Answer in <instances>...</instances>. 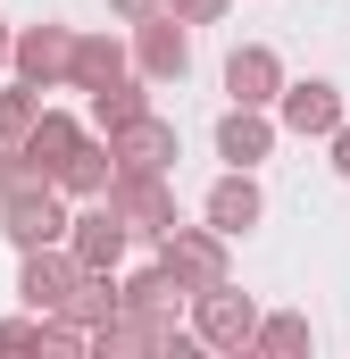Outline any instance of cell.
Returning a JSON list of instances; mask_svg holds the SVG:
<instances>
[{"instance_id": "obj_6", "label": "cell", "mask_w": 350, "mask_h": 359, "mask_svg": "<svg viewBox=\"0 0 350 359\" xmlns=\"http://www.w3.org/2000/svg\"><path fill=\"white\" fill-rule=\"evenodd\" d=\"M134 59H142V76H159V84H183V67H192V34H183V17H175V8H150V17H134Z\"/></svg>"}, {"instance_id": "obj_16", "label": "cell", "mask_w": 350, "mask_h": 359, "mask_svg": "<svg viewBox=\"0 0 350 359\" xmlns=\"http://www.w3.org/2000/svg\"><path fill=\"white\" fill-rule=\"evenodd\" d=\"M108 176H117V159H108V142H76V151H67V159H59V192H67V201H100V192H108Z\"/></svg>"}, {"instance_id": "obj_1", "label": "cell", "mask_w": 350, "mask_h": 359, "mask_svg": "<svg viewBox=\"0 0 350 359\" xmlns=\"http://www.w3.org/2000/svg\"><path fill=\"white\" fill-rule=\"evenodd\" d=\"M100 201L125 217V234H134V243H159V234L175 226V184H167V176H150V168H117Z\"/></svg>"}, {"instance_id": "obj_8", "label": "cell", "mask_w": 350, "mask_h": 359, "mask_svg": "<svg viewBox=\"0 0 350 359\" xmlns=\"http://www.w3.org/2000/svg\"><path fill=\"white\" fill-rule=\"evenodd\" d=\"M125 243H134V234H125V217H117L108 201H92L84 217H67V259H76V268H100V276H117Z\"/></svg>"}, {"instance_id": "obj_15", "label": "cell", "mask_w": 350, "mask_h": 359, "mask_svg": "<svg viewBox=\"0 0 350 359\" xmlns=\"http://www.w3.org/2000/svg\"><path fill=\"white\" fill-rule=\"evenodd\" d=\"M76 142H84V126H76L67 109H42V117H34V126L17 134V151H25V159H34L42 176H59V159H67Z\"/></svg>"}, {"instance_id": "obj_21", "label": "cell", "mask_w": 350, "mask_h": 359, "mask_svg": "<svg viewBox=\"0 0 350 359\" xmlns=\"http://www.w3.org/2000/svg\"><path fill=\"white\" fill-rule=\"evenodd\" d=\"M159 8H175V17H183V25H217V17H225V8H234V0H159Z\"/></svg>"}, {"instance_id": "obj_5", "label": "cell", "mask_w": 350, "mask_h": 359, "mask_svg": "<svg viewBox=\"0 0 350 359\" xmlns=\"http://www.w3.org/2000/svg\"><path fill=\"white\" fill-rule=\"evenodd\" d=\"M76 259H67V243H42V251H25V268H17V301L34 309V318H59L67 309V292H76Z\"/></svg>"}, {"instance_id": "obj_12", "label": "cell", "mask_w": 350, "mask_h": 359, "mask_svg": "<svg viewBox=\"0 0 350 359\" xmlns=\"http://www.w3.org/2000/svg\"><path fill=\"white\" fill-rule=\"evenodd\" d=\"M225 92H234L242 109H275V92H284V59H275L267 42H242V50L225 59Z\"/></svg>"}, {"instance_id": "obj_11", "label": "cell", "mask_w": 350, "mask_h": 359, "mask_svg": "<svg viewBox=\"0 0 350 359\" xmlns=\"http://www.w3.org/2000/svg\"><path fill=\"white\" fill-rule=\"evenodd\" d=\"M275 117H284L300 142H326V134L342 126V92L334 84H284L275 92Z\"/></svg>"}, {"instance_id": "obj_2", "label": "cell", "mask_w": 350, "mask_h": 359, "mask_svg": "<svg viewBox=\"0 0 350 359\" xmlns=\"http://www.w3.org/2000/svg\"><path fill=\"white\" fill-rule=\"evenodd\" d=\"M0 234H8L17 251L67 243V192H59V184H17V192H0Z\"/></svg>"}, {"instance_id": "obj_23", "label": "cell", "mask_w": 350, "mask_h": 359, "mask_svg": "<svg viewBox=\"0 0 350 359\" xmlns=\"http://www.w3.org/2000/svg\"><path fill=\"white\" fill-rule=\"evenodd\" d=\"M108 8H117V17H150L159 0H108Z\"/></svg>"}, {"instance_id": "obj_20", "label": "cell", "mask_w": 350, "mask_h": 359, "mask_svg": "<svg viewBox=\"0 0 350 359\" xmlns=\"http://www.w3.org/2000/svg\"><path fill=\"white\" fill-rule=\"evenodd\" d=\"M34 117H42V92H34V84H17V92H0V142H17V134H25V126H34Z\"/></svg>"}, {"instance_id": "obj_14", "label": "cell", "mask_w": 350, "mask_h": 359, "mask_svg": "<svg viewBox=\"0 0 350 359\" xmlns=\"http://www.w3.org/2000/svg\"><path fill=\"white\" fill-rule=\"evenodd\" d=\"M125 76V42L117 34H76V50H67V84L76 92H100Z\"/></svg>"}, {"instance_id": "obj_4", "label": "cell", "mask_w": 350, "mask_h": 359, "mask_svg": "<svg viewBox=\"0 0 350 359\" xmlns=\"http://www.w3.org/2000/svg\"><path fill=\"white\" fill-rule=\"evenodd\" d=\"M159 268H167L183 292L225 284V234H217V226H183V217H175L167 234H159Z\"/></svg>"}, {"instance_id": "obj_3", "label": "cell", "mask_w": 350, "mask_h": 359, "mask_svg": "<svg viewBox=\"0 0 350 359\" xmlns=\"http://www.w3.org/2000/svg\"><path fill=\"white\" fill-rule=\"evenodd\" d=\"M251 326H259V301L234 292V276L209 284V292H192V343H209V351H251Z\"/></svg>"}, {"instance_id": "obj_24", "label": "cell", "mask_w": 350, "mask_h": 359, "mask_svg": "<svg viewBox=\"0 0 350 359\" xmlns=\"http://www.w3.org/2000/svg\"><path fill=\"white\" fill-rule=\"evenodd\" d=\"M0 67H8V25H0Z\"/></svg>"}, {"instance_id": "obj_13", "label": "cell", "mask_w": 350, "mask_h": 359, "mask_svg": "<svg viewBox=\"0 0 350 359\" xmlns=\"http://www.w3.org/2000/svg\"><path fill=\"white\" fill-rule=\"evenodd\" d=\"M267 151H275V117L234 100V109L217 117V159H225V168H259Z\"/></svg>"}, {"instance_id": "obj_18", "label": "cell", "mask_w": 350, "mask_h": 359, "mask_svg": "<svg viewBox=\"0 0 350 359\" xmlns=\"http://www.w3.org/2000/svg\"><path fill=\"white\" fill-rule=\"evenodd\" d=\"M84 100H92V117H100V134L150 109V100H142V84H134V76H117V84H100V92H84Z\"/></svg>"}, {"instance_id": "obj_19", "label": "cell", "mask_w": 350, "mask_h": 359, "mask_svg": "<svg viewBox=\"0 0 350 359\" xmlns=\"http://www.w3.org/2000/svg\"><path fill=\"white\" fill-rule=\"evenodd\" d=\"M317 334H309V318H259L251 326V351H267V359H292V351H309Z\"/></svg>"}, {"instance_id": "obj_22", "label": "cell", "mask_w": 350, "mask_h": 359, "mask_svg": "<svg viewBox=\"0 0 350 359\" xmlns=\"http://www.w3.org/2000/svg\"><path fill=\"white\" fill-rule=\"evenodd\" d=\"M326 142H334V176L350 184V117H342V126H334V134H326Z\"/></svg>"}, {"instance_id": "obj_7", "label": "cell", "mask_w": 350, "mask_h": 359, "mask_svg": "<svg viewBox=\"0 0 350 359\" xmlns=\"http://www.w3.org/2000/svg\"><path fill=\"white\" fill-rule=\"evenodd\" d=\"M67 50H76L67 25H25V34H8V67H17V84H34V92L67 84Z\"/></svg>"}, {"instance_id": "obj_17", "label": "cell", "mask_w": 350, "mask_h": 359, "mask_svg": "<svg viewBox=\"0 0 350 359\" xmlns=\"http://www.w3.org/2000/svg\"><path fill=\"white\" fill-rule=\"evenodd\" d=\"M117 301H125V309H142V318H175L183 284H175L167 268H142V276H125V284H117Z\"/></svg>"}, {"instance_id": "obj_9", "label": "cell", "mask_w": 350, "mask_h": 359, "mask_svg": "<svg viewBox=\"0 0 350 359\" xmlns=\"http://www.w3.org/2000/svg\"><path fill=\"white\" fill-rule=\"evenodd\" d=\"M200 217H209V226H217L225 243H234V234H251V226L267 217V192H259V176H251V168H225V176L209 184Z\"/></svg>"}, {"instance_id": "obj_10", "label": "cell", "mask_w": 350, "mask_h": 359, "mask_svg": "<svg viewBox=\"0 0 350 359\" xmlns=\"http://www.w3.org/2000/svg\"><path fill=\"white\" fill-rule=\"evenodd\" d=\"M108 159H117V168H150V176H167V168H175V126L150 117V109L125 117V126H108Z\"/></svg>"}]
</instances>
